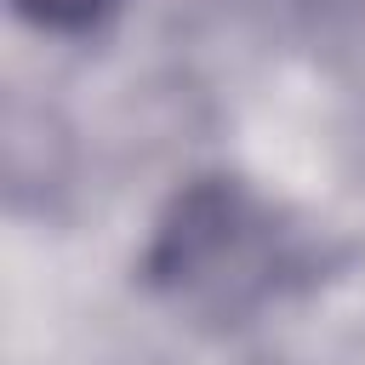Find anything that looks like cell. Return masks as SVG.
<instances>
[{
	"label": "cell",
	"mask_w": 365,
	"mask_h": 365,
	"mask_svg": "<svg viewBox=\"0 0 365 365\" xmlns=\"http://www.w3.org/2000/svg\"><path fill=\"white\" fill-rule=\"evenodd\" d=\"M143 274L182 314L240 325L308 274V240L245 182L194 177L165 205Z\"/></svg>",
	"instance_id": "1"
},
{
	"label": "cell",
	"mask_w": 365,
	"mask_h": 365,
	"mask_svg": "<svg viewBox=\"0 0 365 365\" xmlns=\"http://www.w3.org/2000/svg\"><path fill=\"white\" fill-rule=\"evenodd\" d=\"M114 0H11V11L34 29H91Z\"/></svg>",
	"instance_id": "2"
}]
</instances>
